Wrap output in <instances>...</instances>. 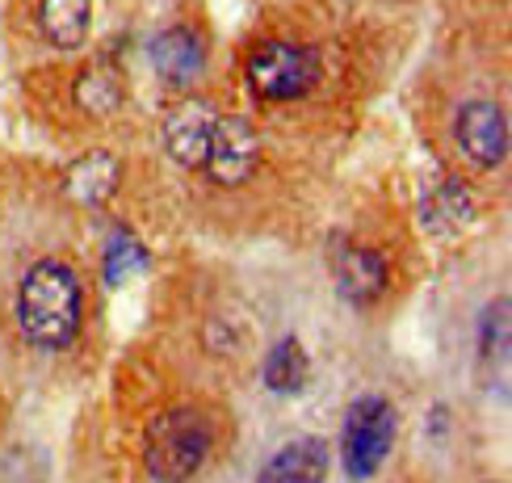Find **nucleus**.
<instances>
[{
    "instance_id": "17",
    "label": "nucleus",
    "mask_w": 512,
    "mask_h": 483,
    "mask_svg": "<svg viewBox=\"0 0 512 483\" xmlns=\"http://www.w3.org/2000/svg\"><path fill=\"white\" fill-rule=\"evenodd\" d=\"M147 265V248L131 236V231H114L110 244H105V261H101V273H105V286H122L131 273H139Z\"/></svg>"
},
{
    "instance_id": "1",
    "label": "nucleus",
    "mask_w": 512,
    "mask_h": 483,
    "mask_svg": "<svg viewBox=\"0 0 512 483\" xmlns=\"http://www.w3.org/2000/svg\"><path fill=\"white\" fill-rule=\"evenodd\" d=\"M84 320V294L72 265L63 261H38L26 269L17 290V324L21 336L34 349L59 353L80 336Z\"/></svg>"
},
{
    "instance_id": "16",
    "label": "nucleus",
    "mask_w": 512,
    "mask_h": 483,
    "mask_svg": "<svg viewBox=\"0 0 512 483\" xmlns=\"http://www.w3.org/2000/svg\"><path fill=\"white\" fill-rule=\"evenodd\" d=\"M307 370H311L307 349L298 345L294 336H286V341H277V345L269 349V357H265V383H269V391H277V395H294V391H303Z\"/></svg>"
},
{
    "instance_id": "11",
    "label": "nucleus",
    "mask_w": 512,
    "mask_h": 483,
    "mask_svg": "<svg viewBox=\"0 0 512 483\" xmlns=\"http://www.w3.org/2000/svg\"><path fill=\"white\" fill-rule=\"evenodd\" d=\"M328 479V446L319 437H298L277 450L256 483H324Z\"/></svg>"
},
{
    "instance_id": "6",
    "label": "nucleus",
    "mask_w": 512,
    "mask_h": 483,
    "mask_svg": "<svg viewBox=\"0 0 512 483\" xmlns=\"http://www.w3.org/2000/svg\"><path fill=\"white\" fill-rule=\"evenodd\" d=\"M215 122H219V110L202 97H185L177 101L173 110L164 118V147L181 168H202L206 164V147H210V135H215Z\"/></svg>"
},
{
    "instance_id": "14",
    "label": "nucleus",
    "mask_w": 512,
    "mask_h": 483,
    "mask_svg": "<svg viewBox=\"0 0 512 483\" xmlns=\"http://www.w3.org/2000/svg\"><path fill=\"white\" fill-rule=\"evenodd\" d=\"M508 299H496L479 320V366L492 378V387H504L508 378V349H512V320Z\"/></svg>"
},
{
    "instance_id": "15",
    "label": "nucleus",
    "mask_w": 512,
    "mask_h": 483,
    "mask_svg": "<svg viewBox=\"0 0 512 483\" xmlns=\"http://www.w3.org/2000/svg\"><path fill=\"white\" fill-rule=\"evenodd\" d=\"M72 97L89 118H110L122 110L126 89H122V76L110 68V63H89V68L76 76Z\"/></svg>"
},
{
    "instance_id": "2",
    "label": "nucleus",
    "mask_w": 512,
    "mask_h": 483,
    "mask_svg": "<svg viewBox=\"0 0 512 483\" xmlns=\"http://www.w3.org/2000/svg\"><path fill=\"white\" fill-rule=\"evenodd\" d=\"M215 446V429L198 408L160 412L147 429V471L156 483H185L202 471Z\"/></svg>"
},
{
    "instance_id": "10",
    "label": "nucleus",
    "mask_w": 512,
    "mask_h": 483,
    "mask_svg": "<svg viewBox=\"0 0 512 483\" xmlns=\"http://www.w3.org/2000/svg\"><path fill=\"white\" fill-rule=\"evenodd\" d=\"M122 160L114 152H89L63 173V194L80 206H105L118 194Z\"/></svg>"
},
{
    "instance_id": "12",
    "label": "nucleus",
    "mask_w": 512,
    "mask_h": 483,
    "mask_svg": "<svg viewBox=\"0 0 512 483\" xmlns=\"http://www.w3.org/2000/svg\"><path fill=\"white\" fill-rule=\"evenodd\" d=\"M420 219H424V227H429L433 236H454V231L471 227L475 223V194H471V185L458 181V177H445L433 194L424 198Z\"/></svg>"
},
{
    "instance_id": "8",
    "label": "nucleus",
    "mask_w": 512,
    "mask_h": 483,
    "mask_svg": "<svg viewBox=\"0 0 512 483\" xmlns=\"http://www.w3.org/2000/svg\"><path fill=\"white\" fill-rule=\"evenodd\" d=\"M152 68L164 84H173V89H189L202 72H206V47L194 30L185 26H173L156 34L152 42Z\"/></svg>"
},
{
    "instance_id": "5",
    "label": "nucleus",
    "mask_w": 512,
    "mask_h": 483,
    "mask_svg": "<svg viewBox=\"0 0 512 483\" xmlns=\"http://www.w3.org/2000/svg\"><path fill=\"white\" fill-rule=\"evenodd\" d=\"M256 164H261V135H256V126L244 118H219L206 147V164H202L206 177L223 189H236L256 173Z\"/></svg>"
},
{
    "instance_id": "7",
    "label": "nucleus",
    "mask_w": 512,
    "mask_h": 483,
    "mask_svg": "<svg viewBox=\"0 0 512 483\" xmlns=\"http://www.w3.org/2000/svg\"><path fill=\"white\" fill-rule=\"evenodd\" d=\"M454 139L462 147V156L479 168H496L508 156V126L504 110L496 101H466L462 114L454 122Z\"/></svg>"
},
{
    "instance_id": "13",
    "label": "nucleus",
    "mask_w": 512,
    "mask_h": 483,
    "mask_svg": "<svg viewBox=\"0 0 512 483\" xmlns=\"http://www.w3.org/2000/svg\"><path fill=\"white\" fill-rule=\"evenodd\" d=\"M89 26H93V5L89 0H42L38 5V30L55 51L84 47Z\"/></svg>"
},
{
    "instance_id": "4",
    "label": "nucleus",
    "mask_w": 512,
    "mask_h": 483,
    "mask_svg": "<svg viewBox=\"0 0 512 483\" xmlns=\"http://www.w3.org/2000/svg\"><path fill=\"white\" fill-rule=\"evenodd\" d=\"M319 55L303 42H261L248 55V84L265 101H298L315 89Z\"/></svg>"
},
{
    "instance_id": "3",
    "label": "nucleus",
    "mask_w": 512,
    "mask_h": 483,
    "mask_svg": "<svg viewBox=\"0 0 512 483\" xmlns=\"http://www.w3.org/2000/svg\"><path fill=\"white\" fill-rule=\"evenodd\" d=\"M395 446V408L382 395H361L353 399V408L340 429V454H345V471L361 483L378 475V467L387 462Z\"/></svg>"
},
{
    "instance_id": "9",
    "label": "nucleus",
    "mask_w": 512,
    "mask_h": 483,
    "mask_svg": "<svg viewBox=\"0 0 512 483\" xmlns=\"http://www.w3.org/2000/svg\"><path fill=\"white\" fill-rule=\"evenodd\" d=\"M336 290L340 299L370 307L387 290V261L366 244H345L336 252Z\"/></svg>"
}]
</instances>
